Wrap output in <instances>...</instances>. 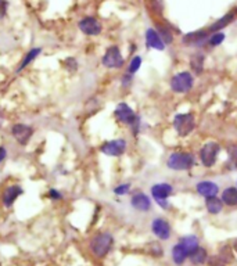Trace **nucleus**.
<instances>
[{
	"instance_id": "nucleus-1",
	"label": "nucleus",
	"mask_w": 237,
	"mask_h": 266,
	"mask_svg": "<svg viewBox=\"0 0 237 266\" xmlns=\"http://www.w3.org/2000/svg\"><path fill=\"white\" fill-rule=\"evenodd\" d=\"M114 115L115 118L121 122V123L131 126V129L133 130L135 135L139 133V123H140L139 117L135 114V111H133L126 103H119V104L117 105Z\"/></svg>"
},
{
	"instance_id": "nucleus-2",
	"label": "nucleus",
	"mask_w": 237,
	"mask_h": 266,
	"mask_svg": "<svg viewBox=\"0 0 237 266\" xmlns=\"http://www.w3.org/2000/svg\"><path fill=\"white\" fill-rule=\"evenodd\" d=\"M114 244V237L110 233H98L90 240V251L93 252L95 257L104 258L107 254L111 251Z\"/></svg>"
},
{
	"instance_id": "nucleus-3",
	"label": "nucleus",
	"mask_w": 237,
	"mask_h": 266,
	"mask_svg": "<svg viewBox=\"0 0 237 266\" xmlns=\"http://www.w3.org/2000/svg\"><path fill=\"white\" fill-rule=\"evenodd\" d=\"M194 165V157L190 153H172L166 160V167L172 170H189Z\"/></svg>"
},
{
	"instance_id": "nucleus-4",
	"label": "nucleus",
	"mask_w": 237,
	"mask_h": 266,
	"mask_svg": "<svg viewBox=\"0 0 237 266\" xmlns=\"http://www.w3.org/2000/svg\"><path fill=\"white\" fill-rule=\"evenodd\" d=\"M196 126V121L193 114H178L173 118V129L176 130V133L182 137L189 136Z\"/></svg>"
},
{
	"instance_id": "nucleus-5",
	"label": "nucleus",
	"mask_w": 237,
	"mask_h": 266,
	"mask_svg": "<svg viewBox=\"0 0 237 266\" xmlns=\"http://www.w3.org/2000/svg\"><path fill=\"white\" fill-rule=\"evenodd\" d=\"M191 88H193V75L188 71L172 76L171 89L175 93H188Z\"/></svg>"
},
{
	"instance_id": "nucleus-6",
	"label": "nucleus",
	"mask_w": 237,
	"mask_h": 266,
	"mask_svg": "<svg viewBox=\"0 0 237 266\" xmlns=\"http://www.w3.org/2000/svg\"><path fill=\"white\" fill-rule=\"evenodd\" d=\"M219 151H221V145L215 142H210V143L203 145V148L200 150V160L203 162V165L208 167V168L215 165Z\"/></svg>"
},
{
	"instance_id": "nucleus-7",
	"label": "nucleus",
	"mask_w": 237,
	"mask_h": 266,
	"mask_svg": "<svg viewBox=\"0 0 237 266\" xmlns=\"http://www.w3.org/2000/svg\"><path fill=\"white\" fill-rule=\"evenodd\" d=\"M101 63L106 68H121L123 65V57L118 46H110L107 48Z\"/></svg>"
},
{
	"instance_id": "nucleus-8",
	"label": "nucleus",
	"mask_w": 237,
	"mask_h": 266,
	"mask_svg": "<svg viewBox=\"0 0 237 266\" xmlns=\"http://www.w3.org/2000/svg\"><path fill=\"white\" fill-rule=\"evenodd\" d=\"M173 193V187L168 183H158L151 187V195L161 208H168L166 198Z\"/></svg>"
},
{
	"instance_id": "nucleus-9",
	"label": "nucleus",
	"mask_w": 237,
	"mask_h": 266,
	"mask_svg": "<svg viewBox=\"0 0 237 266\" xmlns=\"http://www.w3.org/2000/svg\"><path fill=\"white\" fill-rule=\"evenodd\" d=\"M100 151L108 157H121L126 151V142L123 139L110 140L100 147Z\"/></svg>"
},
{
	"instance_id": "nucleus-10",
	"label": "nucleus",
	"mask_w": 237,
	"mask_h": 266,
	"mask_svg": "<svg viewBox=\"0 0 237 266\" xmlns=\"http://www.w3.org/2000/svg\"><path fill=\"white\" fill-rule=\"evenodd\" d=\"M11 135L18 142V145H26L33 135V128L26 123H16L11 128Z\"/></svg>"
},
{
	"instance_id": "nucleus-11",
	"label": "nucleus",
	"mask_w": 237,
	"mask_h": 266,
	"mask_svg": "<svg viewBox=\"0 0 237 266\" xmlns=\"http://www.w3.org/2000/svg\"><path fill=\"white\" fill-rule=\"evenodd\" d=\"M79 29L88 36H97L101 32V24L95 17H85L79 21Z\"/></svg>"
},
{
	"instance_id": "nucleus-12",
	"label": "nucleus",
	"mask_w": 237,
	"mask_h": 266,
	"mask_svg": "<svg viewBox=\"0 0 237 266\" xmlns=\"http://www.w3.org/2000/svg\"><path fill=\"white\" fill-rule=\"evenodd\" d=\"M151 230L160 240H168L171 237V225L163 218H156L153 220Z\"/></svg>"
},
{
	"instance_id": "nucleus-13",
	"label": "nucleus",
	"mask_w": 237,
	"mask_h": 266,
	"mask_svg": "<svg viewBox=\"0 0 237 266\" xmlns=\"http://www.w3.org/2000/svg\"><path fill=\"white\" fill-rule=\"evenodd\" d=\"M24 194V189L21 187V186H10L7 187L4 192H3V195H1V201H3V205L4 207H13L14 205V202L17 201V198L20 197V195H23Z\"/></svg>"
},
{
	"instance_id": "nucleus-14",
	"label": "nucleus",
	"mask_w": 237,
	"mask_h": 266,
	"mask_svg": "<svg viewBox=\"0 0 237 266\" xmlns=\"http://www.w3.org/2000/svg\"><path fill=\"white\" fill-rule=\"evenodd\" d=\"M131 204L135 210L140 211V212H147L151 208V201H150L148 195L142 193V192H138V193H135L132 195Z\"/></svg>"
},
{
	"instance_id": "nucleus-15",
	"label": "nucleus",
	"mask_w": 237,
	"mask_h": 266,
	"mask_svg": "<svg viewBox=\"0 0 237 266\" xmlns=\"http://www.w3.org/2000/svg\"><path fill=\"white\" fill-rule=\"evenodd\" d=\"M196 190H197V193L200 194L201 197L208 198V197H215V195L218 194V192H219V187H218L216 183H213V182L204 180V182L197 183Z\"/></svg>"
},
{
	"instance_id": "nucleus-16",
	"label": "nucleus",
	"mask_w": 237,
	"mask_h": 266,
	"mask_svg": "<svg viewBox=\"0 0 237 266\" xmlns=\"http://www.w3.org/2000/svg\"><path fill=\"white\" fill-rule=\"evenodd\" d=\"M146 46L154 48V50H160V51H163L164 48H165V43L161 39V36L153 28H150V29L146 31Z\"/></svg>"
},
{
	"instance_id": "nucleus-17",
	"label": "nucleus",
	"mask_w": 237,
	"mask_h": 266,
	"mask_svg": "<svg viewBox=\"0 0 237 266\" xmlns=\"http://www.w3.org/2000/svg\"><path fill=\"white\" fill-rule=\"evenodd\" d=\"M189 257H190V254H189L188 250H186L180 242L173 245V248H172V259H173V262H175L176 265L185 264V261H186Z\"/></svg>"
},
{
	"instance_id": "nucleus-18",
	"label": "nucleus",
	"mask_w": 237,
	"mask_h": 266,
	"mask_svg": "<svg viewBox=\"0 0 237 266\" xmlns=\"http://www.w3.org/2000/svg\"><path fill=\"white\" fill-rule=\"evenodd\" d=\"M222 202L229 205V207H235L237 205V187H228L222 192Z\"/></svg>"
},
{
	"instance_id": "nucleus-19",
	"label": "nucleus",
	"mask_w": 237,
	"mask_h": 266,
	"mask_svg": "<svg viewBox=\"0 0 237 266\" xmlns=\"http://www.w3.org/2000/svg\"><path fill=\"white\" fill-rule=\"evenodd\" d=\"M205 207H207V211L211 215H218L222 211V208H223V202L216 195L215 197H208L207 201H205Z\"/></svg>"
},
{
	"instance_id": "nucleus-20",
	"label": "nucleus",
	"mask_w": 237,
	"mask_h": 266,
	"mask_svg": "<svg viewBox=\"0 0 237 266\" xmlns=\"http://www.w3.org/2000/svg\"><path fill=\"white\" fill-rule=\"evenodd\" d=\"M42 53V48H33L32 50H29L28 53H26V56L24 57V60L21 61V64L18 65V70H17V73H21L24 68H26L28 65L32 63L33 60L36 58V57L39 56Z\"/></svg>"
},
{
	"instance_id": "nucleus-21",
	"label": "nucleus",
	"mask_w": 237,
	"mask_h": 266,
	"mask_svg": "<svg viewBox=\"0 0 237 266\" xmlns=\"http://www.w3.org/2000/svg\"><path fill=\"white\" fill-rule=\"evenodd\" d=\"M179 242L188 250L189 254H191L193 251L197 250L198 247H200V244H198V239H197L194 234H190V236H185V237H182L179 240Z\"/></svg>"
},
{
	"instance_id": "nucleus-22",
	"label": "nucleus",
	"mask_w": 237,
	"mask_h": 266,
	"mask_svg": "<svg viewBox=\"0 0 237 266\" xmlns=\"http://www.w3.org/2000/svg\"><path fill=\"white\" fill-rule=\"evenodd\" d=\"M190 261L194 264V265H204L205 262H207V258H208V255H207V251L203 247H198L197 250H194L191 254H190Z\"/></svg>"
},
{
	"instance_id": "nucleus-23",
	"label": "nucleus",
	"mask_w": 237,
	"mask_h": 266,
	"mask_svg": "<svg viewBox=\"0 0 237 266\" xmlns=\"http://www.w3.org/2000/svg\"><path fill=\"white\" fill-rule=\"evenodd\" d=\"M235 20V13H228L226 16H223L221 18V20H218L215 24L210 28L211 31H213V32H218V31H221L222 28H225V26H228V25L232 23Z\"/></svg>"
},
{
	"instance_id": "nucleus-24",
	"label": "nucleus",
	"mask_w": 237,
	"mask_h": 266,
	"mask_svg": "<svg viewBox=\"0 0 237 266\" xmlns=\"http://www.w3.org/2000/svg\"><path fill=\"white\" fill-rule=\"evenodd\" d=\"M205 36H207L205 31H197V32L188 33V35L183 38V42H185L186 45H193V43H198V42L204 41Z\"/></svg>"
},
{
	"instance_id": "nucleus-25",
	"label": "nucleus",
	"mask_w": 237,
	"mask_h": 266,
	"mask_svg": "<svg viewBox=\"0 0 237 266\" xmlns=\"http://www.w3.org/2000/svg\"><path fill=\"white\" fill-rule=\"evenodd\" d=\"M203 64H204V56L201 53H197L194 56H191L190 60V65H191V70L196 73H201L203 71Z\"/></svg>"
},
{
	"instance_id": "nucleus-26",
	"label": "nucleus",
	"mask_w": 237,
	"mask_h": 266,
	"mask_svg": "<svg viewBox=\"0 0 237 266\" xmlns=\"http://www.w3.org/2000/svg\"><path fill=\"white\" fill-rule=\"evenodd\" d=\"M228 165L232 169H235L237 167V145H232L229 148V162H228Z\"/></svg>"
},
{
	"instance_id": "nucleus-27",
	"label": "nucleus",
	"mask_w": 237,
	"mask_h": 266,
	"mask_svg": "<svg viewBox=\"0 0 237 266\" xmlns=\"http://www.w3.org/2000/svg\"><path fill=\"white\" fill-rule=\"evenodd\" d=\"M63 65L66 67L67 71H70V73H75L76 70H78V61L75 60L74 57H68L66 58L64 61H63Z\"/></svg>"
},
{
	"instance_id": "nucleus-28",
	"label": "nucleus",
	"mask_w": 237,
	"mask_h": 266,
	"mask_svg": "<svg viewBox=\"0 0 237 266\" xmlns=\"http://www.w3.org/2000/svg\"><path fill=\"white\" fill-rule=\"evenodd\" d=\"M140 65H142V57L136 56L132 58L131 64H129V68H128V73H135L139 71Z\"/></svg>"
},
{
	"instance_id": "nucleus-29",
	"label": "nucleus",
	"mask_w": 237,
	"mask_h": 266,
	"mask_svg": "<svg viewBox=\"0 0 237 266\" xmlns=\"http://www.w3.org/2000/svg\"><path fill=\"white\" fill-rule=\"evenodd\" d=\"M225 41V33L223 32H215L210 38V41H208V43L211 45V46H219L222 42Z\"/></svg>"
},
{
	"instance_id": "nucleus-30",
	"label": "nucleus",
	"mask_w": 237,
	"mask_h": 266,
	"mask_svg": "<svg viewBox=\"0 0 237 266\" xmlns=\"http://www.w3.org/2000/svg\"><path fill=\"white\" fill-rule=\"evenodd\" d=\"M158 35L161 36V39L164 41V43H172L173 42V36H172V33L166 29V28H164V26H160V29H158Z\"/></svg>"
},
{
	"instance_id": "nucleus-31",
	"label": "nucleus",
	"mask_w": 237,
	"mask_h": 266,
	"mask_svg": "<svg viewBox=\"0 0 237 266\" xmlns=\"http://www.w3.org/2000/svg\"><path fill=\"white\" fill-rule=\"evenodd\" d=\"M129 190H131V183H123V185H119L115 187L114 193L117 195H125V194L129 193Z\"/></svg>"
},
{
	"instance_id": "nucleus-32",
	"label": "nucleus",
	"mask_w": 237,
	"mask_h": 266,
	"mask_svg": "<svg viewBox=\"0 0 237 266\" xmlns=\"http://www.w3.org/2000/svg\"><path fill=\"white\" fill-rule=\"evenodd\" d=\"M8 10V1L7 0H0V20H3L7 16Z\"/></svg>"
},
{
	"instance_id": "nucleus-33",
	"label": "nucleus",
	"mask_w": 237,
	"mask_h": 266,
	"mask_svg": "<svg viewBox=\"0 0 237 266\" xmlns=\"http://www.w3.org/2000/svg\"><path fill=\"white\" fill-rule=\"evenodd\" d=\"M49 198L53 201H58V200H63V194L60 193L56 189H50L49 190Z\"/></svg>"
},
{
	"instance_id": "nucleus-34",
	"label": "nucleus",
	"mask_w": 237,
	"mask_h": 266,
	"mask_svg": "<svg viewBox=\"0 0 237 266\" xmlns=\"http://www.w3.org/2000/svg\"><path fill=\"white\" fill-rule=\"evenodd\" d=\"M132 73H126V75H123V78H122V86H129L131 85V82H132V76H131Z\"/></svg>"
},
{
	"instance_id": "nucleus-35",
	"label": "nucleus",
	"mask_w": 237,
	"mask_h": 266,
	"mask_svg": "<svg viewBox=\"0 0 237 266\" xmlns=\"http://www.w3.org/2000/svg\"><path fill=\"white\" fill-rule=\"evenodd\" d=\"M6 157H7V151H6V148L0 145V162L4 161V160H6Z\"/></svg>"
},
{
	"instance_id": "nucleus-36",
	"label": "nucleus",
	"mask_w": 237,
	"mask_h": 266,
	"mask_svg": "<svg viewBox=\"0 0 237 266\" xmlns=\"http://www.w3.org/2000/svg\"><path fill=\"white\" fill-rule=\"evenodd\" d=\"M3 121H4V118H3V115L0 114V128H1V125H3Z\"/></svg>"
},
{
	"instance_id": "nucleus-37",
	"label": "nucleus",
	"mask_w": 237,
	"mask_h": 266,
	"mask_svg": "<svg viewBox=\"0 0 237 266\" xmlns=\"http://www.w3.org/2000/svg\"><path fill=\"white\" fill-rule=\"evenodd\" d=\"M235 250L237 251V240H236V242H235Z\"/></svg>"
}]
</instances>
